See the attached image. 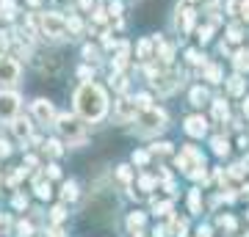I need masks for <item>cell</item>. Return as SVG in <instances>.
<instances>
[{
	"label": "cell",
	"instance_id": "obj_40",
	"mask_svg": "<svg viewBox=\"0 0 249 237\" xmlns=\"http://www.w3.org/2000/svg\"><path fill=\"white\" fill-rule=\"evenodd\" d=\"M6 50H9V39H6V33H0V58H3Z\"/></svg>",
	"mask_w": 249,
	"mask_h": 237
},
{
	"label": "cell",
	"instance_id": "obj_53",
	"mask_svg": "<svg viewBox=\"0 0 249 237\" xmlns=\"http://www.w3.org/2000/svg\"><path fill=\"white\" fill-rule=\"evenodd\" d=\"M188 3H196V0H188Z\"/></svg>",
	"mask_w": 249,
	"mask_h": 237
},
{
	"label": "cell",
	"instance_id": "obj_28",
	"mask_svg": "<svg viewBox=\"0 0 249 237\" xmlns=\"http://www.w3.org/2000/svg\"><path fill=\"white\" fill-rule=\"evenodd\" d=\"M47 152H50V155H53V158H58V155H61V141H47V146H45Z\"/></svg>",
	"mask_w": 249,
	"mask_h": 237
},
{
	"label": "cell",
	"instance_id": "obj_5",
	"mask_svg": "<svg viewBox=\"0 0 249 237\" xmlns=\"http://www.w3.org/2000/svg\"><path fill=\"white\" fill-rule=\"evenodd\" d=\"M205 166V160L202 155L194 149V146H183L178 155V168H183L186 174H191V171H196V168H202Z\"/></svg>",
	"mask_w": 249,
	"mask_h": 237
},
{
	"label": "cell",
	"instance_id": "obj_8",
	"mask_svg": "<svg viewBox=\"0 0 249 237\" xmlns=\"http://www.w3.org/2000/svg\"><path fill=\"white\" fill-rule=\"evenodd\" d=\"M34 116H36L42 124H53V122H55V108H53V102H47V99H36V102H34Z\"/></svg>",
	"mask_w": 249,
	"mask_h": 237
},
{
	"label": "cell",
	"instance_id": "obj_48",
	"mask_svg": "<svg viewBox=\"0 0 249 237\" xmlns=\"http://www.w3.org/2000/svg\"><path fill=\"white\" fill-rule=\"evenodd\" d=\"M47 237H64V232H61V229H50V232H47Z\"/></svg>",
	"mask_w": 249,
	"mask_h": 237
},
{
	"label": "cell",
	"instance_id": "obj_21",
	"mask_svg": "<svg viewBox=\"0 0 249 237\" xmlns=\"http://www.w3.org/2000/svg\"><path fill=\"white\" fill-rule=\"evenodd\" d=\"M127 226L133 229V232H139V229L144 226V212H133V215L127 218Z\"/></svg>",
	"mask_w": 249,
	"mask_h": 237
},
{
	"label": "cell",
	"instance_id": "obj_14",
	"mask_svg": "<svg viewBox=\"0 0 249 237\" xmlns=\"http://www.w3.org/2000/svg\"><path fill=\"white\" fill-rule=\"evenodd\" d=\"M235 69L238 72L249 69V50H238V53H235Z\"/></svg>",
	"mask_w": 249,
	"mask_h": 237
},
{
	"label": "cell",
	"instance_id": "obj_34",
	"mask_svg": "<svg viewBox=\"0 0 249 237\" xmlns=\"http://www.w3.org/2000/svg\"><path fill=\"white\" fill-rule=\"evenodd\" d=\"M188 61H191V63H205V55L199 58V53H196V50H188Z\"/></svg>",
	"mask_w": 249,
	"mask_h": 237
},
{
	"label": "cell",
	"instance_id": "obj_43",
	"mask_svg": "<svg viewBox=\"0 0 249 237\" xmlns=\"http://www.w3.org/2000/svg\"><path fill=\"white\" fill-rule=\"evenodd\" d=\"M78 6H80L83 11H91V9H94V0H80Z\"/></svg>",
	"mask_w": 249,
	"mask_h": 237
},
{
	"label": "cell",
	"instance_id": "obj_29",
	"mask_svg": "<svg viewBox=\"0 0 249 237\" xmlns=\"http://www.w3.org/2000/svg\"><path fill=\"white\" fill-rule=\"evenodd\" d=\"M80 28H83V25H80L78 17H70V19H67V31H72V33H80Z\"/></svg>",
	"mask_w": 249,
	"mask_h": 237
},
{
	"label": "cell",
	"instance_id": "obj_23",
	"mask_svg": "<svg viewBox=\"0 0 249 237\" xmlns=\"http://www.w3.org/2000/svg\"><path fill=\"white\" fill-rule=\"evenodd\" d=\"M230 94H244V80H241V75H235V78H230Z\"/></svg>",
	"mask_w": 249,
	"mask_h": 237
},
{
	"label": "cell",
	"instance_id": "obj_20",
	"mask_svg": "<svg viewBox=\"0 0 249 237\" xmlns=\"http://www.w3.org/2000/svg\"><path fill=\"white\" fill-rule=\"evenodd\" d=\"M241 39H244V31H241V25H230V28H227V42L238 44Z\"/></svg>",
	"mask_w": 249,
	"mask_h": 237
},
{
	"label": "cell",
	"instance_id": "obj_36",
	"mask_svg": "<svg viewBox=\"0 0 249 237\" xmlns=\"http://www.w3.org/2000/svg\"><path fill=\"white\" fill-rule=\"evenodd\" d=\"M147 158H150L147 152H139V155H133V163H136V166H144V163H147Z\"/></svg>",
	"mask_w": 249,
	"mask_h": 237
},
{
	"label": "cell",
	"instance_id": "obj_51",
	"mask_svg": "<svg viewBox=\"0 0 249 237\" xmlns=\"http://www.w3.org/2000/svg\"><path fill=\"white\" fill-rule=\"evenodd\" d=\"M244 113L249 116V99H247V102H244Z\"/></svg>",
	"mask_w": 249,
	"mask_h": 237
},
{
	"label": "cell",
	"instance_id": "obj_13",
	"mask_svg": "<svg viewBox=\"0 0 249 237\" xmlns=\"http://www.w3.org/2000/svg\"><path fill=\"white\" fill-rule=\"evenodd\" d=\"M0 17L14 19L17 17V3H14V0H0Z\"/></svg>",
	"mask_w": 249,
	"mask_h": 237
},
{
	"label": "cell",
	"instance_id": "obj_26",
	"mask_svg": "<svg viewBox=\"0 0 249 237\" xmlns=\"http://www.w3.org/2000/svg\"><path fill=\"white\" fill-rule=\"evenodd\" d=\"M36 193H39V199H50V182H36Z\"/></svg>",
	"mask_w": 249,
	"mask_h": 237
},
{
	"label": "cell",
	"instance_id": "obj_42",
	"mask_svg": "<svg viewBox=\"0 0 249 237\" xmlns=\"http://www.w3.org/2000/svg\"><path fill=\"white\" fill-rule=\"evenodd\" d=\"M142 188H144V190H152V188H155V182H152L150 176H142Z\"/></svg>",
	"mask_w": 249,
	"mask_h": 237
},
{
	"label": "cell",
	"instance_id": "obj_19",
	"mask_svg": "<svg viewBox=\"0 0 249 237\" xmlns=\"http://www.w3.org/2000/svg\"><path fill=\"white\" fill-rule=\"evenodd\" d=\"M205 78L211 80V83H222V69L211 63V66H205Z\"/></svg>",
	"mask_w": 249,
	"mask_h": 237
},
{
	"label": "cell",
	"instance_id": "obj_6",
	"mask_svg": "<svg viewBox=\"0 0 249 237\" xmlns=\"http://www.w3.org/2000/svg\"><path fill=\"white\" fill-rule=\"evenodd\" d=\"M19 111V97L14 91H0V122L14 119Z\"/></svg>",
	"mask_w": 249,
	"mask_h": 237
},
{
	"label": "cell",
	"instance_id": "obj_46",
	"mask_svg": "<svg viewBox=\"0 0 249 237\" xmlns=\"http://www.w3.org/2000/svg\"><path fill=\"white\" fill-rule=\"evenodd\" d=\"M152 152H160V155H163V152H169V143H155Z\"/></svg>",
	"mask_w": 249,
	"mask_h": 237
},
{
	"label": "cell",
	"instance_id": "obj_37",
	"mask_svg": "<svg viewBox=\"0 0 249 237\" xmlns=\"http://www.w3.org/2000/svg\"><path fill=\"white\" fill-rule=\"evenodd\" d=\"M119 179L122 182H130V168L127 166H119Z\"/></svg>",
	"mask_w": 249,
	"mask_h": 237
},
{
	"label": "cell",
	"instance_id": "obj_38",
	"mask_svg": "<svg viewBox=\"0 0 249 237\" xmlns=\"http://www.w3.org/2000/svg\"><path fill=\"white\" fill-rule=\"evenodd\" d=\"M47 176H50V179H58V176H61V168L58 166H47Z\"/></svg>",
	"mask_w": 249,
	"mask_h": 237
},
{
	"label": "cell",
	"instance_id": "obj_3",
	"mask_svg": "<svg viewBox=\"0 0 249 237\" xmlns=\"http://www.w3.org/2000/svg\"><path fill=\"white\" fill-rule=\"evenodd\" d=\"M58 132L64 138H70V143H83V124L70 113L58 116Z\"/></svg>",
	"mask_w": 249,
	"mask_h": 237
},
{
	"label": "cell",
	"instance_id": "obj_25",
	"mask_svg": "<svg viewBox=\"0 0 249 237\" xmlns=\"http://www.w3.org/2000/svg\"><path fill=\"white\" fill-rule=\"evenodd\" d=\"M111 86L122 94V91H127V78H124V75H116V78H111Z\"/></svg>",
	"mask_w": 249,
	"mask_h": 237
},
{
	"label": "cell",
	"instance_id": "obj_47",
	"mask_svg": "<svg viewBox=\"0 0 249 237\" xmlns=\"http://www.w3.org/2000/svg\"><path fill=\"white\" fill-rule=\"evenodd\" d=\"M9 143H6V141H0V155H3V158H6V155H9Z\"/></svg>",
	"mask_w": 249,
	"mask_h": 237
},
{
	"label": "cell",
	"instance_id": "obj_17",
	"mask_svg": "<svg viewBox=\"0 0 249 237\" xmlns=\"http://www.w3.org/2000/svg\"><path fill=\"white\" fill-rule=\"evenodd\" d=\"M133 105H136V111H147V108H152V99H150V94H136Z\"/></svg>",
	"mask_w": 249,
	"mask_h": 237
},
{
	"label": "cell",
	"instance_id": "obj_50",
	"mask_svg": "<svg viewBox=\"0 0 249 237\" xmlns=\"http://www.w3.org/2000/svg\"><path fill=\"white\" fill-rule=\"evenodd\" d=\"M6 223H9V221H6V215H0V226H6Z\"/></svg>",
	"mask_w": 249,
	"mask_h": 237
},
{
	"label": "cell",
	"instance_id": "obj_33",
	"mask_svg": "<svg viewBox=\"0 0 249 237\" xmlns=\"http://www.w3.org/2000/svg\"><path fill=\"white\" fill-rule=\"evenodd\" d=\"M169 210H172V202H163V204H158V207H155V212H158V215H169Z\"/></svg>",
	"mask_w": 249,
	"mask_h": 237
},
{
	"label": "cell",
	"instance_id": "obj_39",
	"mask_svg": "<svg viewBox=\"0 0 249 237\" xmlns=\"http://www.w3.org/2000/svg\"><path fill=\"white\" fill-rule=\"evenodd\" d=\"M188 202H191V210H199V193H196V190H191V199H188Z\"/></svg>",
	"mask_w": 249,
	"mask_h": 237
},
{
	"label": "cell",
	"instance_id": "obj_41",
	"mask_svg": "<svg viewBox=\"0 0 249 237\" xmlns=\"http://www.w3.org/2000/svg\"><path fill=\"white\" fill-rule=\"evenodd\" d=\"M31 232H34V229H31V223H25V221H22V223H19V235H22V237H28Z\"/></svg>",
	"mask_w": 249,
	"mask_h": 237
},
{
	"label": "cell",
	"instance_id": "obj_10",
	"mask_svg": "<svg viewBox=\"0 0 249 237\" xmlns=\"http://www.w3.org/2000/svg\"><path fill=\"white\" fill-rule=\"evenodd\" d=\"M186 132L191 138H202L205 132H208V122H205L202 116H188L186 119Z\"/></svg>",
	"mask_w": 249,
	"mask_h": 237
},
{
	"label": "cell",
	"instance_id": "obj_35",
	"mask_svg": "<svg viewBox=\"0 0 249 237\" xmlns=\"http://www.w3.org/2000/svg\"><path fill=\"white\" fill-rule=\"evenodd\" d=\"M108 11H111L114 17H119V14H122V3H119V0H114V3L108 6Z\"/></svg>",
	"mask_w": 249,
	"mask_h": 237
},
{
	"label": "cell",
	"instance_id": "obj_7",
	"mask_svg": "<svg viewBox=\"0 0 249 237\" xmlns=\"http://www.w3.org/2000/svg\"><path fill=\"white\" fill-rule=\"evenodd\" d=\"M19 80V63L14 58H0V83H17Z\"/></svg>",
	"mask_w": 249,
	"mask_h": 237
},
{
	"label": "cell",
	"instance_id": "obj_45",
	"mask_svg": "<svg viewBox=\"0 0 249 237\" xmlns=\"http://www.w3.org/2000/svg\"><path fill=\"white\" fill-rule=\"evenodd\" d=\"M53 221H55V223L64 221V207H55V210H53Z\"/></svg>",
	"mask_w": 249,
	"mask_h": 237
},
{
	"label": "cell",
	"instance_id": "obj_49",
	"mask_svg": "<svg viewBox=\"0 0 249 237\" xmlns=\"http://www.w3.org/2000/svg\"><path fill=\"white\" fill-rule=\"evenodd\" d=\"M241 17L247 19V25H249V0H247V6H244V11H241Z\"/></svg>",
	"mask_w": 249,
	"mask_h": 237
},
{
	"label": "cell",
	"instance_id": "obj_32",
	"mask_svg": "<svg viewBox=\"0 0 249 237\" xmlns=\"http://www.w3.org/2000/svg\"><path fill=\"white\" fill-rule=\"evenodd\" d=\"M91 19L97 22V25H106V19H108V14L103 9H94V14H91Z\"/></svg>",
	"mask_w": 249,
	"mask_h": 237
},
{
	"label": "cell",
	"instance_id": "obj_9",
	"mask_svg": "<svg viewBox=\"0 0 249 237\" xmlns=\"http://www.w3.org/2000/svg\"><path fill=\"white\" fill-rule=\"evenodd\" d=\"M178 28L180 33H191V28H194V9L191 6H178Z\"/></svg>",
	"mask_w": 249,
	"mask_h": 237
},
{
	"label": "cell",
	"instance_id": "obj_18",
	"mask_svg": "<svg viewBox=\"0 0 249 237\" xmlns=\"http://www.w3.org/2000/svg\"><path fill=\"white\" fill-rule=\"evenodd\" d=\"M139 58H142V61H150L152 58V42H147V39L139 42Z\"/></svg>",
	"mask_w": 249,
	"mask_h": 237
},
{
	"label": "cell",
	"instance_id": "obj_31",
	"mask_svg": "<svg viewBox=\"0 0 249 237\" xmlns=\"http://www.w3.org/2000/svg\"><path fill=\"white\" fill-rule=\"evenodd\" d=\"M172 232H175V235H183V232H186V221L175 218V221H172Z\"/></svg>",
	"mask_w": 249,
	"mask_h": 237
},
{
	"label": "cell",
	"instance_id": "obj_1",
	"mask_svg": "<svg viewBox=\"0 0 249 237\" xmlns=\"http://www.w3.org/2000/svg\"><path fill=\"white\" fill-rule=\"evenodd\" d=\"M75 108L86 122H100L108 111V97L97 83H83L75 91Z\"/></svg>",
	"mask_w": 249,
	"mask_h": 237
},
{
	"label": "cell",
	"instance_id": "obj_15",
	"mask_svg": "<svg viewBox=\"0 0 249 237\" xmlns=\"http://www.w3.org/2000/svg\"><path fill=\"white\" fill-rule=\"evenodd\" d=\"M244 6H247V0H227V14H232V17H241Z\"/></svg>",
	"mask_w": 249,
	"mask_h": 237
},
{
	"label": "cell",
	"instance_id": "obj_24",
	"mask_svg": "<svg viewBox=\"0 0 249 237\" xmlns=\"http://www.w3.org/2000/svg\"><path fill=\"white\" fill-rule=\"evenodd\" d=\"M213 113H216V119H219V122H222V119H227V102H224V99H216Z\"/></svg>",
	"mask_w": 249,
	"mask_h": 237
},
{
	"label": "cell",
	"instance_id": "obj_4",
	"mask_svg": "<svg viewBox=\"0 0 249 237\" xmlns=\"http://www.w3.org/2000/svg\"><path fill=\"white\" fill-rule=\"evenodd\" d=\"M139 124H142V132L163 130V127H166V113H163V111H158V108H147V111H142Z\"/></svg>",
	"mask_w": 249,
	"mask_h": 237
},
{
	"label": "cell",
	"instance_id": "obj_30",
	"mask_svg": "<svg viewBox=\"0 0 249 237\" xmlns=\"http://www.w3.org/2000/svg\"><path fill=\"white\" fill-rule=\"evenodd\" d=\"M213 28L216 25H211V22H208L205 28H199V42H208V39H211V33H213Z\"/></svg>",
	"mask_w": 249,
	"mask_h": 237
},
{
	"label": "cell",
	"instance_id": "obj_44",
	"mask_svg": "<svg viewBox=\"0 0 249 237\" xmlns=\"http://www.w3.org/2000/svg\"><path fill=\"white\" fill-rule=\"evenodd\" d=\"M219 223H222L224 229H235V221L232 218H219Z\"/></svg>",
	"mask_w": 249,
	"mask_h": 237
},
{
	"label": "cell",
	"instance_id": "obj_11",
	"mask_svg": "<svg viewBox=\"0 0 249 237\" xmlns=\"http://www.w3.org/2000/svg\"><path fill=\"white\" fill-rule=\"evenodd\" d=\"M136 113H139V111H136V105H133V99H119V102H116V119H119V122H130V119H136Z\"/></svg>",
	"mask_w": 249,
	"mask_h": 237
},
{
	"label": "cell",
	"instance_id": "obj_27",
	"mask_svg": "<svg viewBox=\"0 0 249 237\" xmlns=\"http://www.w3.org/2000/svg\"><path fill=\"white\" fill-rule=\"evenodd\" d=\"M205 99H208V91H202V88H194V91H191V102H194V105H202Z\"/></svg>",
	"mask_w": 249,
	"mask_h": 237
},
{
	"label": "cell",
	"instance_id": "obj_52",
	"mask_svg": "<svg viewBox=\"0 0 249 237\" xmlns=\"http://www.w3.org/2000/svg\"><path fill=\"white\" fill-rule=\"evenodd\" d=\"M31 6H39V0H31Z\"/></svg>",
	"mask_w": 249,
	"mask_h": 237
},
{
	"label": "cell",
	"instance_id": "obj_2",
	"mask_svg": "<svg viewBox=\"0 0 249 237\" xmlns=\"http://www.w3.org/2000/svg\"><path fill=\"white\" fill-rule=\"evenodd\" d=\"M28 22L34 28H42V33L53 36V39H64V33H67V19L58 17V14H39V17L34 14Z\"/></svg>",
	"mask_w": 249,
	"mask_h": 237
},
{
	"label": "cell",
	"instance_id": "obj_16",
	"mask_svg": "<svg viewBox=\"0 0 249 237\" xmlns=\"http://www.w3.org/2000/svg\"><path fill=\"white\" fill-rule=\"evenodd\" d=\"M61 196L67 199V202H72V199H78V185H75V182H64Z\"/></svg>",
	"mask_w": 249,
	"mask_h": 237
},
{
	"label": "cell",
	"instance_id": "obj_22",
	"mask_svg": "<svg viewBox=\"0 0 249 237\" xmlns=\"http://www.w3.org/2000/svg\"><path fill=\"white\" fill-rule=\"evenodd\" d=\"M213 152L222 158V155H227V152H230V143H227L224 138H213Z\"/></svg>",
	"mask_w": 249,
	"mask_h": 237
},
{
	"label": "cell",
	"instance_id": "obj_12",
	"mask_svg": "<svg viewBox=\"0 0 249 237\" xmlns=\"http://www.w3.org/2000/svg\"><path fill=\"white\" fill-rule=\"evenodd\" d=\"M11 130H14V135H17L19 141L31 138V124H28V119H14V124H11Z\"/></svg>",
	"mask_w": 249,
	"mask_h": 237
}]
</instances>
